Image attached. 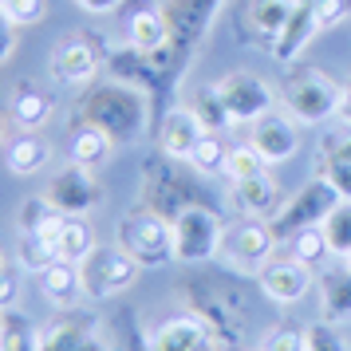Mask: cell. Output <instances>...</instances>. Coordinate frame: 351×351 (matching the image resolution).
Wrapping results in <instances>:
<instances>
[{
    "instance_id": "cell-43",
    "label": "cell",
    "mask_w": 351,
    "mask_h": 351,
    "mask_svg": "<svg viewBox=\"0 0 351 351\" xmlns=\"http://www.w3.org/2000/svg\"><path fill=\"white\" fill-rule=\"evenodd\" d=\"M4 134H8V127H4V114H0V143H4Z\"/></svg>"
},
{
    "instance_id": "cell-2",
    "label": "cell",
    "mask_w": 351,
    "mask_h": 351,
    "mask_svg": "<svg viewBox=\"0 0 351 351\" xmlns=\"http://www.w3.org/2000/svg\"><path fill=\"white\" fill-rule=\"evenodd\" d=\"M138 261L123 245H95L80 261V285L87 300H111L138 280Z\"/></svg>"
},
{
    "instance_id": "cell-33",
    "label": "cell",
    "mask_w": 351,
    "mask_h": 351,
    "mask_svg": "<svg viewBox=\"0 0 351 351\" xmlns=\"http://www.w3.org/2000/svg\"><path fill=\"white\" fill-rule=\"evenodd\" d=\"M319 158L324 162H351V123H339V127L319 134Z\"/></svg>"
},
{
    "instance_id": "cell-24",
    "label": "cell",
    "mask_w": 351,
    "mask_h": 351,
    "mask_svg": "<svg viewBox=\"0 0 351 351\" xmlns=\"http://www.w3.org/2000/svg\"><path fill=\"white\" fill-rule=\"evenodd\" d=\"M111 146H114V138L103 127L83 123V127L71 134L67 154H71V162H80V166H87V170H95V166H103V162L111 158Z\"/></svg>"
},
{
    "instance_id": "cell-39",
    "label": "cell",
    "mask_w": 351,
    "mask_h": 351,
    "mask_svg": "<svg viewBox=\"0 0 351 351\" xmlns=\"http://www.w3.org/2000/svg\"><path fill=\"white\" fill-rule=\"evenodd\" d=\"M16 300H20V280H16V272L8 269H0V312L4 308H16Z\"/></svg>"
},
{
    "instance_id": "cell-5",
    "label": "cell",
    "mask_w": 351,
    "mask_h": 351,
    "mask_svg": "<svg viewBox=\"0 0 351 351\" xmlns=\"http://www.w3.org/2000/svg\"><path fill=\"white\" fill-rule=\"evenodd\" d=\"M170 229H174V261L197 265V261L217 256L225 225H221V217L206 206H182L174 217H170Z\"/></svg>"
},
{
    "instance_id": "cell-45",
    "label": "cell",
    "mask_w": 351,
    "mask_h": 351,
    "mask_svg": "<svg viewBox=\"0 0 351 351\" xmlns=\"http://www.w3.org/2000/svg\"><path fill=\"white\" fill-rule=\"evenodd\" d=\"M348 269H351V253H348Z\"/></svg>"
},
{
    "instance_id": "cell-25",
    "label": "cell",
    "mask_w": 351,
    "mask_h": 351,
    "mask_svg": "<svg viewBox=\"0 0 351 351\" xmlns=\"http://www.w3.org/2000/svg\"><path fill=\"white\" fill-rule=\"evenodd\" d=\"M8 114H12V123L24 130H36L44 127L51 119V99L40 91V87H32V83H20L16 91H12V107H8Z\"/></svg>"
},
{
    "instance_id": "cell-9",
    "label": "cell",
    "mask_w": 351,
    "mask_h": 351,
    "mask_svg": "<svg viewBox=\"0 0 351 351\" xmlns=\"http://www.w3.org/2000/svg\"><path fill=\"white\" fill-rule=\"evenodd\" d=\"M249 143L256 146V154L269 162V166H280L288 162L296 150H300V123L292 114H280V111H269L261 114L256 123H249Z\"/></svg>"
},
{
    "instance_id": "cell-26",
    "label": "cell",
    "mask_w": 351,
    "mask_h": 351,
    "mask_svg": "<svg viewBox=\"0 0 351 351\" xmlns=\"http://www.w3.org/2000/svg\"><path fill=\"white\" fill-rule=\"evenodd\" d=\"M190 111L202 119V127H206L209 134H217V130L233 127V119H229V111H225L221 95H217V83H209V87H197V95L190 99Z\"/></svg>"
},
{
    "instance_id": "cell-28",
    "label": "cell",
    "mask_w": 351,
    "mask_h": 351,
    "mask_svg": "<svg viewBox=\"0 0 351 351\" xmlns=\"http://www.w3.org/2000/svg\"><path fill=\"white\" fill-rule=\"evenodd\" d=\"M288 249H292V256L300 261V265H319L324 256L332 253L328 249V237H324V225H312V229H300V233H292L288 237Z\"/></svg>"
},
{
    "instance_id": "cell-6",
    "label": "cell",
    "mask_w": 351,
    "mask_h": 351,
    "mask_svg": "<svg viewBox=\"0 0 351 351\" xmlns=\"http://www.w3.org/2000/svg\"><path fill=\"white\" fill-rule=\"evenodd\" d=\"M272 249H276V233H272V225L245 217V221L225 225L221 229L217 256H221L229 269H237V272H261L265 265H269Z\"/></svg>"
},
{
    "instance_id": "cell-21",
    "label": "cell",
    "mask_w": 351,
    "mask_h": 351,
    "mask_svg": "<svg viewBox=\"0 0 351 351\" xmlns=\"http://www.w3.org/2000/svg\"><path fill=\"white\" fill-rule=\"evenodd\" d=\"M8 170L12 174H20V178H28V174H40L44 166H48V158H51V146L36 134V130H24L20 138H12L8 143Z\"/></svg>"
},
{
    "instance_id": "cell-16",
    "label": "cell",
    "mask_w": 351,
    "mask_h": 351,
    "mask_svg": "<svg viewBox=\"0 0 351 351\" xmlns=\"http://www.w3.org/2000/svg\"><path fill=\"white\" fill-rule=\"evenodd\" d=\"M312 36H319L316 28V0H296V8H292V20L285 24V32H280V40L272 44V56L280 60V64H292L296 56L304 51V44L312 40Z\"/></svg>"
},
{
    "instance_id": "cell-19",
    "label": "cell",
    "mask_w": 351,
    "mask_h": 351,
    "mask_svg": "<svg viewBox=\"0 0 351 351\" xmlns=\"http://www.w3.org/2000/svg\"><path fill=\"white\" fill-rule=\"evenodd\" d=\"M40 292H44V300L56 304V308H71V304L83 296L80 265H71V261H56V265H48V269L40 272Z\"/></svg>"
},
{
    "instance_id": "cell-40",
    "label": "cell",
    "mask_w": 351,
    "mask_h": 351,
    "mask_svg": "<svg viewBox=\"0 0 351 351\" xmlns=\"http://www.w3.org/2000/svg\"><path fill=\"white\" fill-rule=\"evenodd\" d=\"M12 51H16V24H12L8 12L0 8V64H8Z\"/></svg>"
},
{
    "instance_id": "cell-34",
    "label": "cell",
    "mask_w": 351,
    "mask_h": 351,
    "mask_svg": "<svg viewBox=\"0 0 351 351\" xmlns=\"http://www.w3.org/2000/svg\"><path fill=\"white\" fill-rule=\"evenodd\" d=\"M60 209L51 206V197L48 193H40V197H28L24 206L16 209V225H20V233H32V229H40L44 221H51Z\"/></svg>"
},
{
    "instance_id": "cell-18",
    "label": "cell",
    "mask_w": 351,
    "mask_h": 351,
    "mask_svg": "<svg viewBox=\"0 0 351 351\" xmlns=\"http://www.w3.org/2000/svg\"><path fill=\"white\" fill-rule=\"evenodd\" d=\"M127 32H130V48L146 51V56L166 51V48H170V40H174L170 16H166V12H158V8H138V12L130 16Z\"/></svg>"
},
{
    "instance_id": "cell-37",
    "label": "cell",
    "mask_w": 351,
    "mask_h": 351,
    "mask_svg": "<svg viewBox=\"0 0 351 351\" xmlns=\"http://www.w3.org/2000/svg\"><path fill=\"white\" fill-rule=\"evenodd\" d=\"M261 351H308V339L296 328H276L261 339Z\"/></svg>"
},
{
    "instance_id": "cell-7",
    "label": "cell",
    "mask_w": 351,
    "mask_h": 351,
    "mask_svg": "<svg viewBox=\"0 0 351 351\" xmlns=\"http://www.w3.org/2000/svg\"><path fill=\"white\" fill-rule=\"evenodd\" d=\"M343 197L324 182V178H312L304 190H296V197L280 206V213L272 217V233L276 241H288L292 233H300V229H312V225H324L328 221V213L339 206Z\"/></svg>"
},
{
    "instance_id": "cell-4",
    "label": "cell",
    "mask_w": 351,
    "mask_h": 351,
    "mask_svg": "<svg viewBox=\"0 0 351 351\" xmlns=\"http://www.w3.org/2000/svg\"><path fill=\"white\" fill-rule=\"evenodd\" d=\"M119 245L143 269H162V265L174 261V229L154 209H138V213L123 217V225H119Z\"/></svg>"
},
{
    "instance_id": "cell-41",
    "label": "cell",
    "mask_w": 351,
    "mask_h": 351,
    "mask_svg": "<svg viewBox=\"0 0 351 351\" xmlns=\"http://www.w3.org/2000/svg\"><path fill=\"white\" fill-rule=\"evenodd\" d=\"M83 12H91V16H107V12H114L123 0H75Z\"/></svg>"
},
{
    "instance_id": "cell-20",
    "label": "cell",
    "mask_w": 351,
    "mask_h": 351,
    "mask_svg": "<svg viewBox=\"0 0 351 351\" xmlns=\"http://www.w3.org/2000/svg\"><path fill=\"white\" fill-rule=\"evenodd\" d=\"M319 312L332 324L351 319V269H332L319 276Z\"/></svg>"
},
{
    "instance_id": "cell-17",
    "label": "cell",
    "mask_w": 351,
    "mask_h": 351,
    "mask_svg": "<svg viewBox=\"0 0 351 351\" xmlns=\"http://www.w3.org/2000/svg\"><path fill=\"white\" fill-rule=\"evenodd\" d=\"M292 8H296V0H253V8L245 12V28L256 44L272 48L285 32V24L292 20Z\"/></svg>"
},
{
    "instance_id": "cell-35",
    "label": "cell",
    "mask_w": 351,
    "mask_h": 351,
    "mask_svg": "<svg viewBox=\"0 0 351 351\" xmlns=\"http://www.w3.org/2000/svg\"><path fill=\"white\" fill-rule=\"evenodd\" d=\"M0 8L8 12V20L24 28V24H40L48 12V0H0Z\"/></svg>"
},
{
    "instance_id": "cell-15",
    "label": "cell",
    "mask_w": 351,
    "mask_h": 351,
    "mask_svg": "<svg viewBox=\"0 0 351 351\" xmlns=\"http://www.w3.org/2000/svg\"><path fill=\"white\" fill-rule=\"evenodd\" d=\"M99 71V51L95 44H87L80 36H71L64 44H56L51 48V75L60 83H71V87H80V83H91Z\"/></svg>"
},
{
    "instance_id": "cell-31",
    "label": "cell",
    "mask_w": 351,
    "mask_h": 351,
    "mask_svg": "<svg viewBox=\"0 0 351 351\" xmlns=\"http://www.w3.org/2000/svg\"><path fill=\"white\" fill-rule=\"evenodd\" d=\"M269 170V162L256 154V146L253 143H245V146H233L229 150V162H225V174L233 178V182H241V178H253V174H265Z\"/></svg>"
},
{
    "instance_id": "cell-36",
    "label": "cell",
    "mask_w": 351,
    "mask_h": 351,
    "mask_svg": "<svg viewBox=\"0 0 351 351\" xmlns=\"http://www.w3.org/2000/svg\"><path fill=\"white\" fill-rule=\"evenodd\" d=\"M319 178H324L343 202H351V162H324L319 158Z\"/></svg>"
},
{
    "instance_id": "cell-42",
    "label": "cell",
    "mask_w": 351,
    "mask_h": 351,
    "mask_svg": "<svg viewBox=\"0 0 351 351\" xmlns=\"http://www.w3.org/2000/svg\"><path fill=\"white\" fill-rule=\"evenodd\" d=\"M339 123H351V80L343 83V99H339Z\"/></svg>"
},
{
    "instance_id": "cell-27",
    "label": "cell",
    "mask_w": 351,
    "mask_h": 351,
    "mask_svg": "<svg viewBox=\"0 0 351 351\" xmlns=\"http://www.w3.org/2000/svg\"><path fill=\"white\" fill-rule=\"evenodd\" d=\"M91 249H95V241H91V225L83 221V217H67L64 229H60V261L80 265Z\"/></svg>"
},
{
    "instance_id": "cell-29",
    "label": "cell",
    "mask_w": 351,
    "mask_h": 351,
    "mask_svg": "<svg viewBox=\"0 0 351 351\" xmlns=\"http://www.w3.org/2000/svg\"><path fill=\"white\" fill-rule=\"evenodd\" d=\"M324 237H328V249H332V253H339V256L351 253V202H339V206L328 213Z\"/></svg>"
},
{
    "instance_id": "cell-22",
    "label": "cell",
    "mask_w": 351,
    "mask_h": 351,
    "mask_svg": "<svg viewBox=\"0 0 351 351\" xmlns=\"http://www.w3.org/2000/svg\"><path fill=\"white\" fill-rule=\"evenodd\" d=\"M44 351H107V343L87 328V319L67 316L51 328V335H44Z\"/></svg>"
},
{
    "instance_id": "cell-13",
    "label": "cell",
    "mask_w": 351,
    "mask_h": 351,
    "mask_svg": "<svg viewBox=\"0 0 351 351\" xmlns=\"http://www.w3.org/2000/svg\"><path fill=\"white\" fill-rule=\"evenodd\" d=\"M256 276H261L265 296L276 300V304H296V300H304V296H308V288H312V272H308V265H300L296 256L269 261Z\"/></svg>"
},
{
    "instance_id": "cell-1",
    "label": "cell",
    "mask_w": 351,
    "mask_h": 351,
    "mask_svg": "<svg viewBox=\"0 0 351 351\" xmlns=\"http://www.w3.org/2000/svg\"><path fill=\"white\" fill-rule=\"evenodd\" d=\"M83 111H87V123L91 127H103L114 143L119 138H138V130L146 123V99L130 87H119V83H103L91 95L83 99Z\"/></svg>"
},
{
    "instance_id": "cell-44",
    "label": "cell",
    "mask_w": 351,
    "mask_h": 351,
    "mask_svg": "<svg viewBox=\"0 0 351 351\" xmlns=\"http://www.w3.org/2000/svg\"><path fill=\"white\" fill-rule=\"evenodd\" d=\"M0 269H4V253H0Z\"/></svg>"
},
{
    "instance_id": "cell-8",
    "label": "cell",
    "mask_w": 351,
    "mask_h": 351,
    "mask_svg": "<svg viewBox=\"0 0 351 351\" xmlns=\"http://www.w3.org/2000/svg\"><path fill=\"white\" fill-rule=\"evenodd\" d=\"M217 95H221L233 123H256L261 114L272 111V87L256 71H229V75H221L217 80Z\"/></svg>"
},
{
    "instance_id": "cell-10",
    "label": "cell",
    "mask_w": 351,
    "mask_h": 351,
    "mask_svg": "<svg viewBox=\"0 0 351 351\" xmlns=\"http://www.w3.org/2000/svg\"><path fill=\"white\" fill-rule=\"evenodd\" d=\"M217 328L206 316H174L150 335V351H217Z\"/></svg>"
},
{
    "instance_id": "cell-11",
    "label": "cell",
    "mask_w": 351,
    "mask_h": 351,
    "mask_svg": "<svg viewBox=\"0 0 351 351\" xmlns=\"http://www.w3.org/2000/svg\"><path fill=\"white\" fill-rule=\"evenodd\" d=\"M44 193L51 197V206L60 209V213H67V217H83V213L99 202L95 178H91V170L80 166V162H71L60 178H51V186Z\"/></svg>"
},
{
    "instance_id": "cell-38",
    "label": "cell",
    "mask_w": 351,
    "mask_h": 351,
    "mask_svg": "<svg viewBox=\"0 0 351 351\" xmlns=\"http://www.w3.org/2000/svg\"><path fill=\"white\" fill-rule=\"evenodd\" d=\"M351 16V0H316V28L328 32Z\"/></svg>"
},
{
    "instance_id": "cell-12",
    "label": "cell",
    "mask_w": 351,
    "mask_h": 351,
    "mask_svg": "<svg viewBox=\"0 0 351 351\" xmlns=\"http://www.w3.org/2000/svg\"><path fill=\"white\" fill-rule=\"evenodd\" d=\"M229 197H233V209L241 217H253V221H272L280 213V186L269 178V170L233 182Z\"/></svg>"
},
{
    "instance_id": "cell-30",
    "label": "cell",
    "mask_w": 351,
    "mask_h": 351,
    "mask_svg": "<svg viewBox=\"0 0 351 351\" xmlns=\"http://www.w3.org/2000/svg\"><path fill=\"white\" fill-rule=\"evenodd\" d=\"M225 162H229V150L217 143V134H202V143L193 146V154H190L193 170L213 178V174H225Z\"/></svg>"
},
{
    "instance_id": "cell-3",
    "label": "cell",
    "mask_w": 351,
    "mask_h": 351,
    "mask_svg": "<svg viewBox=\"0 0 351 351\" xmlns=\"http://www.w3.org/2000/svg\"><path fill=\"white\" fill-rule=\"evenodd\" d=\"M339 99H343V87L316 67H300L285 83V107L296 123H324L339 114Z\"/></svg>"
},
{
    "instance_id": "cell-32",
    "label": "cell",
    "mask_w": 351,
    "mask_h": 351,
    "mask_svg": "<svg viewBox=\"0 0 351 351\" xmlns=\"http://www.w3.org/2000/svg\"><path fill=\"white\" fill-rule=\"evenodd\" d=\"M304 339H308V351H351L348 339L335 332V324L332 319H324V316H319L316 324L304 328Z\"/></svg>"
},
{
    "instance_id": "cell-14",
    "label": "cell",
    "mask_w": 351,
    "mask_h": 351,
    "mask_svg": "<svg viewBox=\"0 0 351 351\" xmlns=\"http://www.w3.org/2000/svg\"><path fill=\"white\" fill-rule=\"evenodd\" d=\"M202 134H209L202 127V119L190 107H174V111H166V119L158 127V150L174 162H190L193 146L202 143Z\"/></svg>"
},
{
    "instance_id": "cell-23",
    "label": "cell",
    "mask_w": 351,
    "mask_h": 351,
    "mask_svg": "<svg viewBox=\"0 0 351 351\" xmlns=\"http://www.w3.org/2000/svg\"><path fill=\"white\" fill-rule=\"evenodd\" d=\"M0 351H44V335L24 312L4 308L0 312Z\"/></svg>"
}]
</instances>
